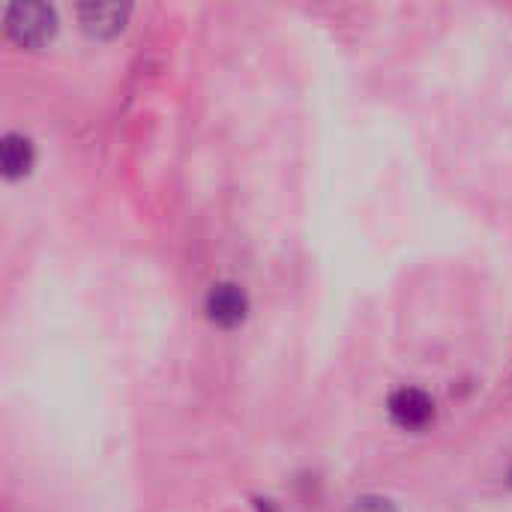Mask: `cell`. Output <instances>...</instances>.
Returning a JSON list of instances; mask_svg holds the SVG:
<instances>
[{
  "label": "cell",
  "instance_id": "1",
  "mask_svg": "<svg viewBox=\"0 0 512 512\" xmlns=\"http://www.w3.org/2000/svg\"><path fill=\"white\" fill-rule=\"evenodd\" d=\"M6 33L24 48H39L57 33V12L48 3H12L6 9Z\"/></svg>",
  "mask_w": 512,
  "mask_h": 512
},
{
  "label": "cell",
  "instance_id": "2",
  "mask_svg": "<svg viewBox=\"0 0 512 512\" xmlns=\"http://www.w3.org/2000/svg\"><path fill=\"white\" fill-rule=\"evenodd\" d=\"M207 318L219 327H237L249 312V297L234 282H216L207 291Z\"/></svg>",
  "mask_w": 512,
  "mask_h": 512
},
{
  "label": "cell",
  "instance_id": "3",
  "mask_svg": "<svg viewBox=\"0 0 512 512\" xmlns=\"http://www.w3.org/2000/svg\"><path fill=\"white\" fill-rule=\"evenodd\" d=\"M387 411L393 423H399L402 429H423L435 417V402L429 399V393L417 387H402L390 396Z\"/></svg>",
  "mask_w": 512,
  "mask_h": 512
},
{
  "label": "cell",
  "instance_id": "4",
  "mask_svg": "<svg viewBox=\"0 0 512 512\" xmlns=\"http://www.w3.org/2000/svg\"><path fill=\"white\" fill-rule=\"evenodd\" d=\"M129 18V6L126 3H81L78 6V21L90 36H114L123 30Z\"/></svg>",
  "mask_w": 512,
  "mask_h": 512
},
{
  "label": "cell",
  "instance_id": "5",
  "mask_svg": "<svg viewBox=\"0 0 512 512\" xmlns=\"http://www.w3.org/2000/svg\"><path fill=\"white\" fill-rule=\"evenodd\" d=\"M0 165H3V174L9 180L27 174L30 165H33V144H30V138L21 135V132H6L0 138Z\"/></svg>",
  "mask_w": 512,
  "mask_h": 512
},
{
  "label": "cell",
  "instance_id": "6",
  "mask_svg": "<svg viewBox=\"0 0 512 512\" xmlns=\"http://www.w3.org/2000/svg\"><path fill=\"white\" fill-rule=\"evenodd\" d=\"M348 512H399V510H396V504H393L390 498H384V495H363V498H357V501L351 504V510Z\"/></svg>",
  "mask_w": 512,
  "mask_h": 512
},
{
  "label": "cell",
  "instance_id": "7",
  "mask_svg": "<svg viewBox=\"0 0 512 512\" xmlns=\"http://www.w3.org/2000/svg\"><path fill=\"white\" fill-rule=\"evenodd\" d=\"M510 483H512V471H510Z\"/></svg>",
  "mask_w": 512,
  "mask_h": 512
}]
</instances>
